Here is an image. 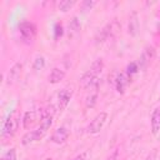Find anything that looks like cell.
<instances>
[{"label":"cell","instance_id":"23","mask_svg":"<svg viewBox=\"0 0 160 160\" xmlns=\"http://www.w3.org/2000/svg\"><path fill=\"white\" fill-rule=\"evenodd\" d=\"M95 5V1H85L82 4V10H90Z\"/></svg>","mask_w":160,"mask_h":160},{"label":"cell","instance_id":"11","mask_svg":"<svg viewBox=\"0 0 160 160\" xmlns=\"http://www.w3.org/2000/svg\"><path fill=\"white\" fill-rule=\"evenodd\" d=\"M40 115V111H35V110H30L26 111L24 118H22V125L24 129H30L35 122H36V116Z\"/></svg>","mask_w":160,"mask_h":160},{"label":"cell","instance_id":"1","mask_svg":"<svg viewBox=\"0 0 160 160\" xmlns=\"http://www.w3.org/2000/svg\"><path fill=\"white\" fill-rule=\"evenodd\" d=\"M52 124V116H46V118H42L41 121H40V126L36 129V130H32V131H29L26 132L24 136H22V144L24 145H29L34 141H38L40 140L45 134L46 131L50 129Z\"/></svg>","mask_w":160,"mask_h":160},{"label":"cell","instance_id":"10","mask_svg":"<svg viewBox=\"0 0 160 160\" xmlns=\"http://www.w3.org/2000/svg\"><path fill=\"white\" fill-rule=\"evenodd\" d=\"M154 54H155V51H154V48H146L145 50H144V52H142V55H141V58H140V60H139V68L140 69H145L149 64H150V61L152 60V58H154Z\"/></svg>","mask_w":160,"mask_h":160},{"label":"cell","instance_id":"3","mask_svg":"<svg viewBox=\"0 0 160 160\" xmlns=\"http://www.w3.org/2000/svg\"><path fill=\"white\" fill-rule=\"evenodd\" d=\"M19 32H20V36H21V40L26 44H30L34 39H35V35H36V28L32 22H29V21H22L20 25H19Z\"/></svg>","mask_w":160,"mask_h":160},{"label":"cell","instance_id":"6","mask_svg":"<svg viewBox=\"0 0 160 160\" xmlns=\"http://www.w3.org/2000/svg\"><path fill=\"white\" fill-rule=\"evenodd\" d=\"M106 119H108V114H106V112L102 111V112L98 114V115L91 120V122L89 124L88 131H89L90 134H96V132H99V131L102 129V126L105 125Z\"/></svg>","mask_w":160,"mask_h":160},{"label":"cell","instance_id":"7","mask_svg":"<svg viewBox=\"0 0 160 160\" xmlns=\"http://www.w3.org/2000/svg\"><path fill=\"white\" fill-rule=\"evenodd\" d=\"M71 96H72V88L71 86H66L59 91V94H58V109L60 111L66 108Z\"/></svg>","mask_w":160,"mask_h":160},{"label":"cell","instance_id":"12","mask_svg":"<svg viewBox=\"0 0 160 160\" xmlns=\"http://www.w3.org/2000/svg\"><path fill=\"white\" fill-rule=\"evenodd\" d=\"M150 124H151V132H152V135H158L159 131H160V106L156 108L152 111Z\"/></svg>","mask_w":160,"mask_h":160},{"label":"cell","instance_id":"15","mask_svg":"<svg viewBox=\"0 0 160 160\" xmlns=\"http://www.w3.org/2000/svg\"><path fill=\"white\" fill-rule=\"evenodd\" d=\"M138 31H139V20H138V15L134 12L129 19V34L136 35Z\"/></svg>","mask_w":160,"mask_h":160},{"label":"cell","instance_id":"24","mask_svg":"<svg viewBox=\"0 0 160 160\" xmlns=\"http://www.w3.org/2000/svg\"><path fill=\"white\" fill-rule=\"evenodd\" d=\"M55 32H56V34H55V38H58V36H59V34H60V35L62 34V28H61V25H60V24H58V25H56V31H55Z\"/></svg>","mask_w":160,"mask_h":160},{"label":"cell","instance_id":"25","mask_svg":"<svg viewBox=\"0 0 160 160\" xmlns=\"http://www.w3.org/2000/svg\"><path fill=\"white\" fill-rule=\"evenodd\" d=\"M85 158H86V154H81V155L76 156L75 159H72V160H85Z\"/></svg>","mask_w":160,"mask_h":160},{"label":"cell","instance_id":"2","mask_svg":"<svg viewBox=\"0 0 160 160\" xmlns=\"http://www.w3.org/2000/svg\"><path fill=\"white\" fill-rule=\"evenodd\" d=\"M102 68H104V61H102V59H96V60L91 64L90 69L82 75V78H81V85H82L84 88H86L91 81H94L96 78H99L100 72L102 71Z\"/></svg>","mask_w":160,"mask_h":160},{"label":"cell","instance_id":"13","mask_svg":"<svg viewBox=\"0 0 160 160\" xmlns=\"http://www.w3.org/2000/svg\"><path fill=\"white\" fill-rule=\"evenodd\" d=\"M129 82V78L125 72H119L115 78V88L118 90V92H124L126 89V85Z\"/></svg>","mask_w":160,"mask_h":160},{"label":"cell","instance_id":"14","mask_svg":"<svg viewBox=\"0 0 160 160\" xmlns=\"http://www.w3.org/2000/svg\"><path fill=\"white\" fill-rule=\"evenodd\" d=\"M65 78V71L60 68H54L49 75V81L51 84H58Z\"/></svg>","mask_w":160,"mask_h":160},{"label":"cell","instance_id":"18","mask_svg":"<svg viewBox=\"0 0 160 160\" xmlns=\"http://www.w3.org/2000/svg\"><path fill=\"white\" fill-rule=\"evenodd\" d=\"M74 4H75L74 0H61V1L58 4V8H59V10H61V11H68V10H70V8H71Z\"/></svg>","mask_w":160,"mask_h":160},{"label":"cell","instance_id":"26","mask_svg":"<svg viewBox=\"0 0 160 160\" xmlns=\"http://www.w3.org/2000/svg\"><path fill=\"white\" fill-rule=\"evenodd\" d=\"M154 159H155V152H152L151 155H149V156H148L145 160H154Z\"/></svg>","mask_w":160,"mask_h":160},{"label":"cell","instance_id":"4","mask_svg":"<svg viewBox=\"0 0 160 160\" xmlns=\"http://www.w3.org/2000/svg\"><path fill=\"white\" fill-rule=\"evenodd\" d=\"M119 28H120V25L118 24L116 20H114L112 22L108 24V25L99 32V35H98V38H96V44H99V42L101 44V42L109 40L110 38H112V36L116 34V31L119 30Z\"/></svg>","mask_w":160,"mask_h":160},{"label":"cell","instance_id":"9","mask_svg":"<svg viewBox=\"0 0 160 160\" xmlns=\"http://www.w3.org/2000/svg\"><path fill=\"white\" fill-rule=\"evenodd\" d=\"M68 138H69L68 129L64 128V126H61V128H58L54 131V134L51 136V141L55 142V144H62V142H65L68 140Z\"/></svg>","mask_w":160,"mask_h":160},{"label":"cell","instance_id":"16","mask_svg":"<svg viewBox=\"0 0 160 160\" xmlns=\"http://www.w3.org/2000/svg\"><path fill=\"white\" fill-rule=\"evenodd\" d=\"M98 99V90H88V95L85 98V105L86 108H92Z\"/></svg>","mask_w":160,"mask_h":160},{"label":"cell","instance_id":"22","mask_svg":"<svg viewBox=\"0 0 160 160\" xmlns=\"http://www.w3.org/2000/svg\"><path fill=\"white\" fill-rule=\"evenodd\" d=\"M108 160H120V151H119V149L114 150V151L110 154V156L108 158Z\"/></svg>","mask_w":160,"mask_h":160},{"label":"cell","instance_id":"5","mask_svg":"<svg viewBox=\"0 0 160 160\" xmlns=\"http://www.w3.org/2000/svg\"><path fill=\"white\" fill-rule=\"evenodd\" d=\"M18 126H19V120H18V116L15 114L12 115H9V118L5 120L4 122V126H2V136H12L16 130H18Z\"/></svg>","mask_w":160,"mask_h":160},{"label":"cell","instance_id":"19","mask_svg":"<svg viewBox=\"0 0 160 160\" xmlns=\"http://www.w3.org/2000/svg\"><path fill=\"white\" fill-rule=\"evenodd\" d=\"M139 64L138 62H131V64H129L128 65V69H126V75H128V78H131L134 74H136L138 71H139Z\"/></svg>","mask_w":160,"mask_h":160},{"label":"cell","instance_id":"21","mask_svg":"<svg viewBox=\"0 0 160 160\" xmlns=\"http://www.w3.org/2000/svg\"><path fill=\"white\" fill-rule=\"evenodd\" d=\"M0 160H16V151H15V149L8 150V151L1 156Z\"/></svg>","mask_w":160,"mask_h":160},{"label":"cell","instance_id":"8","mask_svg":"<svg viewBox=\"0 0 160 160\" xmlns=\"http://www.w3.org/2000/svg\"><path fill=\"white\" fill-rule=\"evenodd\" d=\"M21 71H22V64L21 62H15L10 70L8 71V75H6V84L8 85H14L21 76Z\"/></svg>","mask_w":160,"mask_h":160},{"label":"cell","instance_id":"20","mask_svg":"<svg viewBox=\"0 0 160 160\" xmlns=\"http://www.w3.org/2000/svg\"><path fill=\"white\" fill-rule=\"evenodd\" d=\"M44 65H45V59H44V56H36L35 58V60H34V69L35 70H41L42 68H44Z\"/></svg>","mask_w":160,"mask_h":160},{"label":"cell","instance_id":"17","mask_svg":"<svg viewBox=\"0 0 160 160\" xmlns=\"http://www.w3.org/2000/svg\"><path fill=\"white\" fill-rule=\"evenodd\" d=\"M79 30H80V22H79V20H78V18L75 16V18H72V20L69 22V35H70V36H74V35H76V34L79 32Z\"/></svg>","mask_w":160,"mask_h":160}]
</instances>
